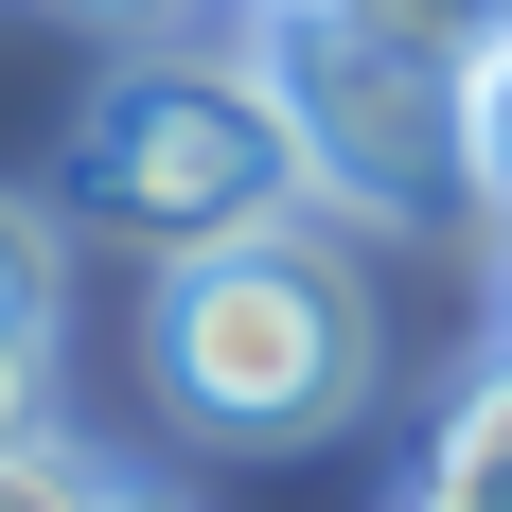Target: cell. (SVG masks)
Masks as SVG:
<instances>
[{"label": "cell", "instance_id": "obj_6", "mask_svg": "<svg viewBox=\"0 0 512 512\" xmlns=\"http://www.w3.org/2000/svg\"><path fill=\"white\" fill-rule=\"evenodd\" d=\"M53 301H71L53 212H36V195H0V336H36V354H53Z\"/></svg>", "mask_w": 512, "mask_h": 512}, {"label": "cell", "instance_id": "obj_14", "mask_svg": "<svg viewBox=\"0 0 512 512\" xmlns=\"http://www.w3.org/2000/svg\"><path fill=\"white\" fill-rule=\"evenodd\" d=\"M495 18H512V0H495Z\"/></svg>", "mask_w": 512, "mask_h": 512}, {"label": "cell", "instance_id": "obj_9", "mask_svg": "<svg viewBox=\"0 0 512 512\" xmlns=\"http://www.w3.org/2000/svg\"><path fill=\"white\" fill-rule=\"evenodd\" d=\"M36 407H53V354H36V336H0V460H36Z\"/></svg>", "mask_w": 512, "mask_h": 512}, {"label": "cell", "instance_id": "obj_13", "mask_svg": "<svg viewBox=\"0 0 512 512\" xmlns=\"http://www.w3.org/2000/svg\"><path fill=\"white\" fill-rule=\"evenodd\" d=\"M407 512H442V495H407Z\"/></svg>", "mask_w": 512, "mask_h": 512}, {"label": "cell", "instance_id": "obj_8", "mask_svg": "<svg viewBox=\"0 0 512 512\" xmlns=\"http://www.w3.org/2000/svg\"><path fill=\"white\" fill-rule=\"evenodd\" d=\"M477 212H512V36L477 53Z\"/></svg>", "mask_w": 512, "mask_h": 512}, {"label": "cell", "instance_id": "obj_4", "mask_svg": "<svg viewBox=\"0 0 512 512\" xmlns=\"http://www.w3.org/2000/svg\"><path fill=\"white\" fill-rule=\"evenodd\" d=\"M424 495H442V512H512V354L477 371L460 407H442V442H424Z\"/></svg>", "mask_w": 512, "mask_h": 512}, {"label": "cell", "instance_id": "obj_10", "mask_svg": "<svg viewBox=\"0 0 512 512\" xmlns=\"http://www.w3.org/2000/svg\"><path fill=\"white\" fill-rule=\"evenodd\" d=\"M71 18H159V0H71Z\"/></svg>", "mask_w": 512, "mask_h": 512}, {"label": "cell", "instance_id": "obj_2", "mask_svg": "<svg viewBox=\"0 0 512 512\" xmlns=\"http://www.w3.org/2000/svg\"><path fill=\"white\" fill-rule=\"evenodd\" d=\"M142 371L159 407L195 424V442H336L371 407V371H389V318L371 283L318 230H265V248H195L142 283Z\"/></svg>", "mask_w": 512, "mask_h": 512}, {"label": "cell", "instance_id": "obj_1", "mask_svg": "<svg viewBox=\"0 0 512 512\" xmlns=\"http://www.w3.org/2000/svg\"><path fill=\"white\" fill-rule=\"evenodd\" d=\"M53 195L124 230L142 265H195V248H265V230H318V159L265 89V53H124L53 159Z\"/></svg>", "mask_w": 512, "mask_h": 512}, {"label": "cell", "instance_id": "obj_11", "mask_svg": "<svg viewBox=\"0 0 512 512\" xmlns=\"http://www.w3.org/2000/svg\"><path fill=\"white\" fill-rule=\"evenodd\" d=\"M495 336H512V265H495Z\"/></svg>", "mask_w": 512, "mask_h": 512}, {"label": "cell", "instance_id": "obj_5", "mask_svg": "<svg viewBox=\"0 0 512 512\" xmlns=\"http://www.w3.org/2000/svg\"><path fill=\"white\" fill-rule=\"evenodd\" d=\"M336 18H354V36H389V53H442V71H477V53L512 36L495 0H336Z\"/></svg>", "mask_w": 512, "mask_h": 512}, {"label": "cell", "instance_id": "obj_7", "mask_svg": "<svg viewBox=\"0 0 512 512\" xmlns=\"http://www.w3.org/2000/svg\"><path fill=\"white\" fill-rule=\"evenodd\" d=\"M0 512H159V495H142V477H106V460H53V442H36V460H0Z\"/></svg>", "mask_w": 512, "mask_h": 512}, {"label": "cell", "instance_id": "obj_12", "mask_svg": "<svg viewBox=\"0 0 512 512\" xmlns=\"http://www.w3.org/2000/svg\"><path fill=\"white\" fill-rule=\"evenodd\" d=\"M248 18H283V0H248Z\"/></svg>", "mask_w": 512, "mask_h": 512}, {"label": "cell", "instance_id": "obj_3", "mask_svg": "<svg viewBox=\"0 0 512 512\" xmlns=\"http://www.w3.org/2000/svg\"><path fill=\"white\" fill-rule=\"evenodd\" d=\"M248 53H265V89H283V124H301L318 195L389 212V230H442V212L477 195V71L354 36L336 0H283V18H248Z\"/></svg>", "mask_w": 512, "mask_h": 512}]
</instances>
